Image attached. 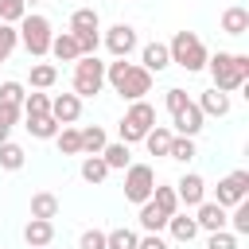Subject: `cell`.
Here are the masks:
<instances>
[{"label":"cell","mask_w":249,"mask_h":249,"mask_svg":"<svg viewBox=\"0 0 249 249\" xmlns=\"http://www.w3.org/2000/svg\"><path fill=\"white\" fill-rule=\"evenodd\" d=\"M105 82H109L124 101H144V93H152V74H148L140 62H128V58L105 62Z\"/></svg>","instance_id":"obj_1"},{"label":"cell","mask_w":249,"mask_h":249,"mask_svg":"<svg viewBox=\"0 0 249 249\" xmlns=\"http://www.w3.org/2000/svg\"><path fill=\"white\" fill-rule=\"evenodd\" d=\"M206 70H210V78H214V89L233 93V89H241V86H245V78H249V54L218 51V54H210V58H206Z\"/></svg>","instance_id":"obj_2"},{"label":"cell","mask_w":249,"mask_h":249,"mask_svg":"<svg viewBox=\"0 0 249 249\" xmlns=\"http://www.w3.org/2000/svg\"><path fill=\"white\" fill-rule=\"evenodd\" d=\"M167 54H171V66H183L187 74L206 70V58H210L206 47H202V39L195 31H175L171 43H167Z\"/></svg>","instance_id":"obj_3"},{"label":"cell","mask_w":249,"mask_h":249,"mask_svg":"<svg viewBox=\"0 0 249 249\" xmlns=\"http://www.w3.org/2000/svg\"><path fill=\"white\" fill-rule=\"evenodd\" d=\"M74 97H97L101 93V86H105V62L97 58V54H82L78 62H74Z\"/></svg>","instance_id":"obj_4"},{"label":"cell","mask_w":249,"mask_h":249,"mask_svg":"<svg viewBox=\"0 0 249 249\" xmlns=\"http://www.w3.org/2000/svg\"><path fill=\"white\" fill-rule=\"evenodd\" d=\"M16 31H19V43L27 47V54H31V58H43V54L51 51L54 31H51V19H47V16H31V12H27V16L19 19V27H16Z\"/></svg>","instance_id":"obj_5"},{"label":"cell","mask_w":249,"mask_h":249,"mask_svg":"<svg viewBox=\"0 0 249 249\" xmlns=\"http://www.w3.org/2000/svg\"><path fill=\"white\" fill-rule=\"evenodd\" d=\"M152 124H156V109H152L148 101H132V105L124 109V117H121V124H117L121 144H136V140H144Z\"/></svg>","instance_id":"obj_6"},{"label":"cell","mask_w":249,"mask_h":249,"mask_svg":"<svg viewBox=\"0 0 249 249\" xmlns=\"http://www.w3.org/2000/svg\"><path fill=\"white\" fill-rule=\"evenodd\" d=\"M152 187H156V171L148 163H128L124 167V198L128 202H148L152 198Z\"/></svg>","instance_id":"obj_7"},{"label":"cell","mask_w":249,"mask_h":249,"mask_svg":"<svg viewBox=\"0 0 249 249\" xmlns=\"http://www.w3.org/2000/svg\"><path fill=\"white\" fill-rule=\"evenodd\" d=\"M245 195H249V171H245V167L230 171V175H226V179H218V187H214V202H218L222 210H230V206L245 202Z\"/></svg>","instance_id":"obj_8"},{"label":"cell","mask_w":249,"mask_h":249,"mask_svg":"<svg viewBox=\"0 0 249 249\" xmlns=\"http://www.w3.org/2000/svg\"><path fill=\"white\" fill-rule=\"evenodd\" d=\"M105 47H109L113 58H128V54L136 51V27H132V23H113V27L105 31Z\"/></svg>","instance_id":"obj_9"},{"label":"cell","mask_w":249,"mask_h":249,"mask_svg":"<svg viewBox=\"0 0 249 249\" xmlns=\"http://www.w3.org/2000/svg\"><path fill=\"white\" fill-rule=\"evenodd\" d=\"M175 198H179V206H198V202H206V179L202 175H195V171H187L179 183H175Z\"/></svg>","instance_id":"obj_10"},{"label":"cell","mask_w":249,"mask_h":249,"mask_svg":"<svg viewBox=\"0 0 249 249\" xmlns=\"http://www.w3.org/2000/svg\"><path fill=\"white\" fill-rule=\"evenodd\" d=\"M226 222H230V214H226L214 198H206V202H198V206H195V226H198V230L218 233V230H226Z\"/></svg>","instance_id":"obj_11"},{"label":"cell","mask_w":249,"mask_h":249,"mask_svg":"<svg viewBox=\"0 0 249 249\" xmlns=\"http://www.w3.org/2000/svg\"><path fill=\"white\" fill-rule=\"evenodd\" d=\"M171 121H175V136H191V140H195V136L202 132V124H206V117L198 113L195 101H187L179 113H171Z\"/></svg>","instance_id":"obj_12"},{"label":"cell","mask_w":249,"mask_h":249,"mask_svg":"<svg viewBox=\"0 0 249 249\" xmlns=\"http://www.w3.org/2000/svg\"><path fill=\"white\" fill-rule=\"evenodd\" d=\"M51 117L66 128V124H74L78 117H82V97H74V93H58V97H51Z\"/></svg>","instance_id":"obj_13"},{"label":"cell","mask_w":249,"mask_h":249,"mask_svg":"<svg viewBox=\"0 0 249 249\" xmlns=\"http://www.w3.org/2000/svg\"><path fill=\"white\" fill-rule=\"evenodd\" d=\"M195 105H198V113H202V117H226V113H230V93H222V89H214V86H210V89H202V93H198V101H195Z\"/></svg>","instance_id":"obj_14"},{"label":"cell","mask_w":249,"mask_h":249,"mask_svg":"<svg viewBox=\"0 0 249 249\" xmlns=\"http://www.w3.org/2000/svg\"><path fill=\"white\" fill-rule=\"evenodd\" d=\"M140 66H144L148 74H160V70H167V66H171L167 43H144V51H140Z\"/></svg>","instance_id":"obj_15"},{"label":"cell","mask_w":249,"mask_h":249,"mask_svg":"<svg viewBox=\"0 0 249 249\" xmlns=\"http://www.w3.org/2000/svg\"><path fill=\"white\" fill-rule=\"evenodd\" d=\"M23 241H27L31 249L51 245V241H54V222H47V218H31V222L23 226Z\"/></svg>","instance_id":"obj_16"},{"label":"cell","mask_w":249,"mask_h":249,"mask_svg":"<svg viewBox=\"0 0 249 249\" xmlns=\"http://www.w3.org/2000/svg\"><path fill=\"white\" fill-rule=\"evenodd\" d=\"M136 222H140V230H144V233H160V230H167V214H163L152 198H148V202H140Z\"/></svg>","instance_id":"obj_17"},{"label":"cell","mask_w":249,"mask_h":249,"mask_svg":"<svg viewBox=\"0 0 249 249\" xmlns=\"http://www.w3.org/2000/svg\"><path fill=\"white\" fill-rule=\"evenodd\" d=\"M78 140H82V152L86 156H101V148L109 144V132L101 124H86V128H78Z\"/></svg>","instance_id":"obj_18"},{"label":"cell","mask_w":249,"mask_h":249,"mask_svg":"<svg viewBox=\"0 0 249 249\" xmlns=\"http://www.w3.org/2000/svg\"><path fill=\"white\" fill-rule=\"evenodd\" d=\"M167 230H171V237H175V241H183V245L198 237V226H195V218H191V214H183V210H175V214L167 218Z\"/></svg>","instance_id":"obj_19"},{"label":"cell","mask_w":249,"mask_h":249,"mask_svg":"<svg viewBox=\"0 0 249 249\" xmlns=\"http://www.w3.org/2000/svg\"><path fill=\"white\" fill-rule=\"evenodd\" d=\"M222 31H226V35H245V31H249V8H241V4L226 8V12H222Z\"/></svg>","instance_id":"obj_20"},{"label":"cell","mask_w":249,"mask_h":249,"mask_svg":"<svg viewBox=\"0 0 249 249\" xmlns=\"http://www.w3.org/2000/svg\"><path fill=\"white\" fill-rule=\"evenodd\" d=\"M47 54H54L58 62H78L82 54H78V43H74V35L70 31H58L54 39H51V51Z\"/></svg>","instance_id":"obj_21"},{"label":"cell","mask_w":249,"mask_h":249,"mask_svg":"<svg viewBox=\"0 0 249 249\" xmlns=\"http://www.w3.org/2000/svg\"><path fill=\"white\" fill-rule=\"evenodd\" d=\"M101 160H105V167H109V171H124V167L132 163V152H128V144L113 140V144H105V148H101Z\"/></svg>","instance_id":"obj_22"},{"label":"cell","mask_w":249,"mask_h":249,"mask_svg":"<svg viewBox=\"0 0 249 249\" xmlns=\"http://www.w3.org/2000/svg\"><path fill=\"white\" fill-rule=\"evenodd\" d=\"M23 128H27V132H31L35 140H54L62 124H58V121H54V117L47 113V117H27V124H23Z\"/></svg>","instance_id":"obj_23"},{"label":"cell","mask_w":249,"mask_h":249,"mask_svg":"<svg viewBox=\"0 0 249 249\" xmlns=\"http://www.w3.org/2000/svg\"><path fill=\"white\" fill-rule=\"evenodd\" d=\"M171 128H163V124H152L148 128V136H144V148L152 152V156H167V148H171Z\"/></svg>","instance_id":"obj_24"},{"label":"cell","mask_w":249,"mask_h":249,"mask_svg":"<svg viewBox=\"0 0 249 249\" xmlns=\"http://www.w3.org/2000/svg\"><path fill=\"white\" fill-rule=\"evenodd\" d=\"M54 214H58V198H54L51 191H35V195H31V218H47V222H51Z\"/></svg>","instance_id":"obj_25"},{"label":"cell","mask_w":249,"mask_h":249,"mask_svg":"<svg viewBox=\"0 0 249 249\" xmlns=\"http://www.w3.org/2000/svg\"><path fill=\"white\" fill-rule=\"evenodd\" d=\"M58 82V66L54 62H35L31 66V89H51Z\"/></svg>","instance_id":"obj_26"},{"label":"cell","mask_w":249,"mask_h":249,"mask_svg":"<svg viewBox=\"0 0 249 249\" xmlns=\"http://www.w3.org/2000/svg\"><path fill=\"white\" fill-rule=\"evenodd\" d=\"M152 202H156V206H160V210H163L167 218H171V214L179 210V198H175V187H167V183H156V187H152Z\"/></svg>","instance_id":"obj_27"},{"label":"cell","mask_w":249,"mask_h":249,"mask_svg":"<svg viewBox=\"0 0 249 249\" xmlns=\"http://www.w3.org/2000/svg\"><path fill=\"white\" fill-rule=\"evenodd\" d=\"M23 160H27V152H23L19 144H12V140L0 144V167H4V171H19Z\"/></svg>","instance_id":"obj_28"},{"label":"cell","mask_w":249,"mask_h":249,"mask_svg":"<svg viewBox=\"0 0 249 249\" xmlns=\"http://www.w3.org/2000/svg\"><path fill=\"white\" fill-rule=\"evenodd\" d=\"M167 160H175V163H191V160H195V140H191V136H171Z\"/></svg>","instance_id":"obj_29"},{"label":"cell","mask_w":249,"mask_h":249,"mask_svg":"<svg viewBox=\"0 0 249 249\" xmlns=\"http://www.w3.org/2000/svg\"><path fill=\"white\" fill-rule=\"evenodd\" d=\"M78 171H82V179H86V183H105V175H109V167H105V160H101V156H86Z\"/></svg>","instance_id":"obj_30"},{"label":"cell","mask_w":249,"mask_h":249,"mask_svg":"<svg viewBox=\"0 0 249 249\" xmlns=\"http://www.w3.org/2000/svg\"><path fill=\"white\" fill-rule=\"evenodd\" d=\"M136 241H140V233L136 230H109L105 233V249H136Z\"/></svg>","instance_id":"obj_31"},{"label":"cell","mask_w":249,"mask_h":249,"mask_svg":"<svg viewBox=\"0 0 249 249\" xmlns=\"http://www.w3.org/2000/svg\"><path fill=\"white\" fill-rule=\"evenodd\" d=\"M97 27H101V16L93 8H78L70 16V31H97Z\"/></svg>","instance_id":"obj_32"},{"label":"cell","mask_w":249,"mask_h":249,"mask_svg":"<svg viewBox=\"0 0 249 249\" xmlns=\"http://www.w3.org/2000/svg\"><path fill=\"white\" fill-rule=\"evenodd\" d=\"M19 109H23V117H47V113H51V97L35 89V93H27V97H23V105H19Z\"/></svg>","instance_id":"obj_33"},{"label":"cell","mask_w":249,"mask_h":249,"mask_svg":"<svg viewBox=\"0 0 249 249\" xmlns=\"http://www.w3.org/2000/svg\"><path fill=\"white\" fill-rule=\"evenodd\" d=\"M54 144H58V152L62 156H82V140H78V128H58V136H54Z\"/></svg>","instance_id":"obj_34"},{"label":"cell","mask_w":249,"mask_h":249,"mask_svg":"<svg viewBox=\"0 0 249 249\" xmlns=\"http://www.w3.org/2000/svg\"><path fill=\"white\" fill-rule=\"evenodd\" d=\"M226 230H230V233H237V237H241V233H249V202H237V206H233V214H230Z\"/></svg>","instance_id":"obj_35"},{"label":"cell","mask_w":249,"mask_h":249,"mask_svg":"<svg viewBox=\"0 0 249 249\" xmlns=\"http://www.w3.org/2000/svg\"><path fill=\"white\" fill-rule=\"evenodd\" d=\"M23 16H27V4L23 0H0V23H12L16 27Z\"/></svg>","instance_id":"obj_36"},{"label":"cell","mask_w":249,"mask_h":249,"mask_svg":"<svg viewBox=\"0 0 249 249\" xmlns=\"http://www.w3.org/2000/svg\"><path fill=\"white\" fill-rule=\"evenodd\" d=\"M23 97H27L23 82H0V105H23Z\"/></svg>","instance_id":"obj_37"},{"label":"cell","mask_w":249,"mask_h":249,"mask_svg":"<svg viewBox=\"0 0 249 249\" xmlns=\"http://www.w3.org/2000/svg\"><path fill=\"white\" fill-rule=\"evenodd\" d=\"M19 47V31L12 23H0V62H8V54Z\"/></svg>","instance_id":"obj_38"},{"label":"cell","mask_w":249,"mask_h":249,"mask_svg":"<svg viewBox=\"0 0 249 249\" xmlns=\"http://www.w3.org/2000/svg\"><path fill=\"white\" fill-rule=\"evenodd\" d=\"M70 35L78 43V54H97V47H101V35L97 31H70Z\"/></svg>","instance_id":"obj_39"},{"label":"cell","mask_w":249,"mask_h":249,"mask_svg":"<svg viewBox=\"0 0 249 249\" xmlns=\"http://www.w3.org/2000/svg\"><path fill=\"white\" fill-rule=\"evenodd\" d=\"M206 249H237V233L218 230V233H210V237H206Z\"/></svg>","instance_id":"obj_40"},{"label":"cell","mask_w":249,"mask_h":249,"mask_svg":"<svg viewBox=\"0 0 249 249\" xmlns=\"http://www.w3.org/2000/svg\"><path fill=\"white\" fill-rule=\"evenodd\" d=\"M187 101H191V97H187V89H179V86H171V89L163 93V105H167V113H179Z\"/></svg>","instance_id":"obj_41"},{"label":"cell","mask_w":249,"mask_h":249,"mask_svg":"<svg viewBox=\"0 0 249 249\" xmlns=\"http://www.w3.org/2000/svg\"><path fill=\"white\" fill-rule=\"evenodd\" d=\"M78 249H105V230H82Z\"/></svg>","instance_id":"obj_42"},{"label":"cell","mask_w":249,"mask_h":249,"mask_svg":"<svg viewBox=\"0 0 249 249\" xmlns=\"http://www.w3.org/2000/svg\"><path fill=\"white\" fill-rule=\"evenodd\" d=\"M19 117H23V109H19V105H0V124H8V128H12Z\"/></svg>","instance_id":"obj_43"},{"label":"cell","mask_w":249,"mask_h":249,"mask_svg":"<svg viewBox=\"0 0 249 249\" xmlns=\"http://www.w3.org/2000/svg\"><path fill=\"white\" fill-rule=\"evenodd\" d=\"M136 249H171V245H167L160 233H144V237L136 241Z\"/></svg>","instance_id":"obj_44"},{"label":"cell","mask_w":249,"mask_h":249,"mask_svg":"<svg viewBox=\"0 0 249 249\" xmlns=\"http://www.w3.org/2000/svg\"><path fill=\"white\" fill-rule=\"evenodd\" d=\"M8 132H12V128H8V124H0V144L8 140Z\"/></svg>","instance_id":"obj_45"},{"label":"cell","mask_w":249,"mask_h":249,"mask_svg":"<svg viewBox=\"0 0 249 249\" xmlns=\"http://www.w3.org/2000/svg\"><path fill=\"white\" fill-rule=\"evenodd\" d=\"M23 4H27V8H31V4H39V0H23Z\"/></svg>","instance_id":"obj_46"},{"label":"cell","mask_w":249,"mask_h":249,"mask_svg":"<svg viewBox=\"0 0 249 249\" xmlns=\"http://www.w3.org/2000/svg\"><path fill=\"white\" fill-rule=\"evenodd\" d=\"M113 4H124V0H113Z\"/></svg>","instance_id":"obj_47"},{"label":"cell","mask_w":249,"mask_h":249,"mask_svg":"<svg viewBox=\"0 0 249 249\" xmlns=\"http://www.w3.org/2000/svg\"><path fill=\"white\" fill-rule=\"evenodd\" d=\"M43 249H51V245H43Z\"/></svg>","instance_id":"obj_48"}]
</instances>
